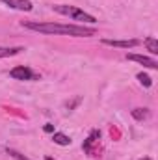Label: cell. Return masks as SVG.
I'll return each instance as SVG.
<instances>
[{"label":"cell","mask_w":158,"mask_h":160,"mask_svg":"<svg viewBox=\"0 0 158 160\" xmlns=\"http://www.w3.org/2000/svg\"><path fill=\"white\" fill-rule=\"evenodd\" d=\"M45 132H54V127H52L50 123H47V125H45Z\"/></svg>","instance_id":"cell-15"},{"label":"cell","mask_w":158,"mask_h":160,"mask_svg":"<svg viewBox=\"0 0 158 160\" xmlns=\"http://www.w3.org/2000/svg\"><path fill=\"white\" fill-rule=\"evenodd\" d=\"M24 48L22 47H0V58H9V56H17L21 54Z\"/></svg>","instance_id":"cell-7"},{"label":"cell","mask_w":158,"mask_h":160,"mask_svg":"<svg viewBox=\"0 0 158 160\" xmlns=\"http://www.w3.org/2000/svg\"><path fill=\"white\" fill-rule=\"evenodd\" d=\"M0 2H4L6 6L19 9V11H32V8H34V4L30 0H0Z\"/></svg>","instance_id":"cell-6"},{"label":"cell","mask_w":158,"mask_h":160,"mask_svg":"<svg viewBox=\"0 0 158 160\" xmlns=\"http://www.w3.org/2000/svg\"><path fill=\"white\" fill-rule=\"evenodd\" d=\"M140 160H153V158H149V157H143V158H140Z\"/></svg>","instance_id":"cell-16"},{"label":"cell","mask_w":158,"mask_h":160,"mask_svg":"<svg viewBox=\"0 0 158 160\" xmlns=\"http://www.w3.org/2000/svg\"><path fill=\"white\" fill-rule=\"evenodd\" d=\"M99 138H101V132H99V130H93V132H91V136L87 138V142L82 145V147H84V151H86V153H91V143H95Z\"/></svg>","instance_id":"cell-9"},{"label":"cell","mask_w":158,"mask_h":160,"mask_svg":"<svg viewBox=\"0 0 158 160\" xmlns=\"http://www.w3.org/2000/svg\"><path fill=\"white\" fill-rule=\"evenodd\" d=\"M6 153H7L9 157H13L15 160H30V158H26L24 155H21L19 151H15V149H6Z\"/></svg>","instance_id":"cell-13"},{"label":"cell","mask_w":158,"mask_h":160,"mask_svg":"<svg viewBox=\"0 0 158 160\" xmlns=\"http://www.w3.org/2000/svg\"><path fill=\"white\" fill-rule=\"evenodd\" d=\"M54 11H56V13H60V15H67V17H71L73 21H80V22H89V24H95V22H97V19H95L93 15L86 13L84 9H80V8H77V6L58 4V6H54Z\"/></svg>","instance_id":"cell-2"},{"label":"cell","mask_w":158,"mask_h":160,"mask_svg":"<svg viewBox=\"0 0 158 160\" xmlns=\"http://www.w3.org/2000/svg\"><path fill=\"white\" fill-rule=\"evenodd\" d=\"M143 43H145L147 50H149L153 56H156V54H158V41L155 39V38H147V39L143 41Z\"/></svg>","instance_id":"cell-11"},{"label":"cell","mask_w":158,"mask_h":160,"mask_svg":"<svg viewBox=\"0 0 158 160\" xmlns=\"http://www.w3.org/2000/svg\"><path fill=\"white\" fill-rule=\"evenodd\" d=\"M9 77L15 80H39V75L37 73H34L30 67H26V65H17V67H13L11 71H9Z\"/></svg>","instance_id":"cell-3"},{"label":"cell","mask_w":158,"mask_h":160,"mask_svg":"<svg viewBox=\"0 0 158 160\" xmlns=\"http://www.w3.org/2000/svg\"><path fill=\"white\" fill-rule=\"evenodd\" d=\"M130 114H132V118L136 121H143V119L149 118V110H147V108H134Z\"/></svg>","instance_id":"cell-10"},{"label":"cell","mask_w":158,"mask_h":160,"mask_svg":"<svg viewBox=\"0 0 158 160\" xmlns=\"http://www.w3.org/2000/svg\"><path fill=\"white\" fill-rule=\"evenodd\" d=\"M52 140H54V143H58V145H71V138L67 136V134H63V132H54V136H52Z\"/></svg>","instance_id":"cell-8"},{"label":"cell","mask_w":158,"mask_h":160,"mask_svg":"<svg viewBox=\"0 0 158 160\" xmlns=\"http://www.w3.org/2000/svg\"><path fill=\"white\" fill-rule=\"evenodd\" d=\"M80 101H82V97H77V99H75L73 102H67V108H69V110H73V108H75V106L78 104Z\"/></svg>","instance_id":"cell-14"},{"label":"cell","mask_w":158,"mask_h":160,"mask_svg":"<svg viewBox=\"0 0 158 160\" xmlns=\"http://www.w3.org/2000/svg\"><path fill=\"white\" fill-rule=\"evenodd\" d=\"M126 60L130 62H138L141 63L143 67H149V69H158V62L155 58H149V56H141V54H126Z\"/></svg>","instance_id":"cell-4"},{"label":"cell","mask_w":158,"mask_h":160,"mask_svg":"<svg viewBox=\"0 0 158 160\" xmlns=\"http://www.w3.org/2000/svg\"><path fill=\"white\" fill-rule=\"evenodd\" d=\"M102 43L108 47H116V48H134L140 45L138 39H102Z\"/></svg>","instance_id":"cell-5"},{"label":"cell","mask_w":158,"mask_h":160,"mask_svg":"<svg viewBox=\"0 0 158 160\" xmlns=\"http://www.w3.org/2000/svg\"><path fill=\"white\" fill-rule=\"evenodd\" d=\"M138 80H140V84L141 86H145V88H151L153 86V80L149 75H145V73H138Z\"/></svg>","instance_id":"cell-12"},{"label":"cell","mask_w":158,"mask_h":160,"mask_svg":"<svg viewBox=\"0 0 158 160\" xmlns=\"http://www.w3.org/2000/svg\"><path fill=\"white\" fill-rule=\"evenodd\" d=\"M22 26L39 34L48 36H73V38H91L97 34L95 28L78 26V24H60V22H37V21H22Z\"/></svg>","instance_id":"cell-1"}]
</instances>
